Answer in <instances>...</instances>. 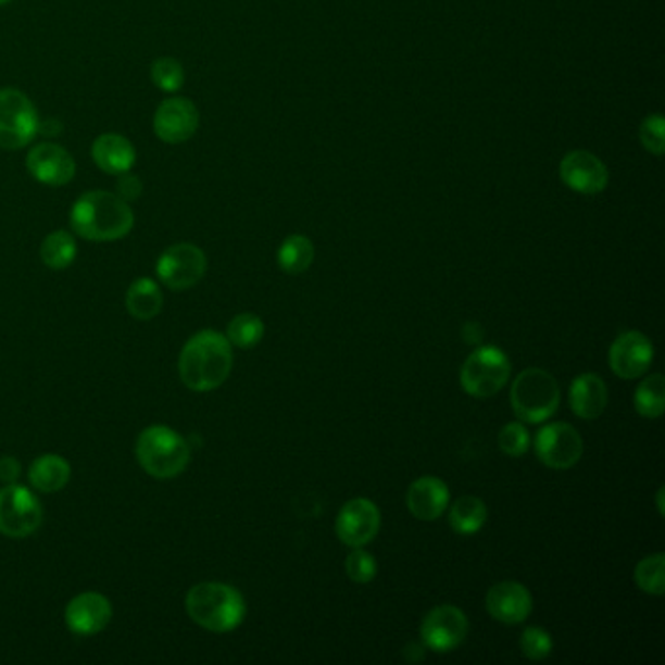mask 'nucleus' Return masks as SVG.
I'll list each match as a JSON object with an SVG mask.
<instances>
[{"label":"nucleus","mask_w":665,"mask_h":665,"mask_svg":"<svg viewBox=\"0 0 665 665\" xmlns=\"http://www.w3.org/2000/svg\"><path fill=\"white\" fill-rule=\"evenodd\" d=\"M233 369V348L227 336L215 330L193 334L181 348L178 371L186 387L196 392L219 389Z\"/></svg>","instance_id":"1"},{"label":"nucleus","mask_w":665,"mask_h":665,"mask_svg":"<svg viewBox=\"0 0 665 665\" xmlns=\"http://www.w3.org/2000/svg\"><path fill=\"white\" fill-rule=\"evenodd\" d=\"M135 225L129 203L112 191H86L71 210V227L78 237L112 242L127 237Z\"/></svg>","instance_id":"2"},{"label":"nucleus","mask_w":665,"mask_h":665,"mask_svg":"<svg viewBox=\"0 0 665 665\" xmlns=\"http://www.w3.org/2000/svg\"><path fill=\"white\" fill-rule=\"evenodd\" d=\"M186 613L201 628L225 635L242 625L247 603L240 591L221 581H203L186 595Z\"/></svg>","instance_id":"3"},{"label":"nucleus","mask_w":665,"mask_h":665,"mask_svg":"<svg viewBox=\"0 0 665 665\" xmlns=\"http://www.w3.org/2000/svg\"><path fill=\"white\" fill-rule=\"evenodd\" d=\"M137 461L145 473L159 480L181 475L190 465V443L168 426L143 429L135 446Z\"/></svg>","instance_id":"4"},{"label":"nucleus","mask_w":665,"mask_h":665,"mask_svg":"<svg viewBox=\"0 0 665 665\" xmlns=\"http://www.w3.org/2000/svg\"><path fill=\"white\" fill-rule=\"evenodd\" d=\"M561 404L559 382L549 371L529 367L512 385V409L525 424H542Z\"/></svg>","instance_id":"5"},{"label":"nucleus","mask_w":665,"mask_h":665,"mask_svg":"<svg viewBox=\"0 0 665 665\" xmlns=\"http://www.w3.org/2000/svg\"><path fill=\"white\" fill-rule=\"evenodd\" d=\"M512 363L500 348L482 346L461 367V387L475 399H490L504 389Z\"/></svg>","instance_id":"6"},{"label":"nucleus","mask_w":665,"mask_h":665,"mask_svg":"<svg viewBox=\"0 0 665 665\" xmlns=\"http://www.w3.org/2000/svg\"><path fill=\"white\" fill-rule=\"evenodd\" d=\"M39 129L36 105L16 88L0 90V149L18 151L28 147Z\"/></svg>","instance_id":"7"},{"label":"nucleus","mask_w":665,"mask_h":665,"mask_svg":"<svg viewBox=\"0 0 665 665\" xmlns=\"http://www.w3.org/2000/svg\"><path fill=\"white\" fill-rule=\"evenodd\" d=\"M43 510L26 486H4L0 490V532L10 539H24L39 529Z\"/></svg>","instance_id":"8"},{"label":"nucleus","mask_w":665,"mask_h":665,"mask_svg":"<svg viewBox=\"0 0 665 665\" xmlns=\"http://www.w3.org/2000/svg\"><path fill=\"white\" fill-rule=\"evenodd\" d=\"M208 272V258L201 248L180 242L166 248L156 262V276L174 291H186L200 284Z\"/></svg>","instance_id":"9"},{"label":"nucleus","mask_w":665,"mask_h":665,"mask_svg":"<svg viewBox=\"0 0 665 665\" xmlns=\"http://www.w3.org/2000/svg\"><path fill=\"white\" fill-rule=\"evenodd\" d=\"M535 451L541 459L542 465L556 470H566L578 465L584 455V441L581 436L572 428L570 424H551L537 434Z\"/></svg>","instance_id":"10"},{"label":"nucleus","mask_w":665,"mask_h":665,"mask_svg":"<svg viewBox=\"0 0 665 665\" xmlns=\"http://www.w3.org/2000/svg\"><path fill=\"white\" fill-rule=\"evenodd\" d=\"M419 635L424 647L438 654H446L463 644L468 635V618L455 605H439L424 617Z\"/></svg>","instance_id":"11"},{"label":"nucleus","mask_w":665,"mask_h":665,"mask_svg":"<svg viewBox=\"0 0 665 665\" xmlns=\"http://www.w3.org/2000/svg\"><path fill=\"white\" fill-rule=\"evenodd\" d=\"M154 135L168 145L186 143L200 127V112L188 98H166L152 120Z\"/></svg>","instance_id":"12"},{"label":"nucleus","mask_w":665,"mask_h":665,"mask_svg":"<svg viewBox=\"0 0 665 665\" xmlns=\"http://www.w3.org/2000/svg\"><path fill=\"white\" fill-rule=\"evenodd\" d=\"M379 529V507L365 498L350 500L340 510L336 519L338 539L352 549H362L367 542L373 541Z\"/></svg>","instance_id":"13"},{"label":"nucleus","mask_w":665,"mask_h":665,"mask_svg":"<svg viewBox=\"0 0 665 665\" xmlns=\"http://www.w3.org/2000/svg\"><path fill=\"white\" fill-rule=\"evenodd\" d=\"M654 362V346L637 330L620 334L608 350V365L620 379H638Z\"/></svg>","instance_id":"14"},{"label":"nucleus","mask_w":665,"mask_h":665,"mask_svg":"<svg viewBox=\"0 0 665 665\" xmlns=\"http://www.w3.org/2000/svg\"><path fill=\"white\" fill-rule=\"evenodd\" d=\"M114 617L110 599L98 591H85L71 599L65 608V623L68 630L78 637H95L102 632Z\"/></svg>","instance_id":"15"},{"label":"nucleus","mask_w":665,"mask_h":665,"mask_svg":"<svg viewBox=\"0 0 665 665\" xmlns=\"http://www.w3.org/2000/svg\"><path fill=\"white\" fill-rule=\"evenodd\" d=\"M561 178L570 190L595 196L607 188V166L588 151L568 152L561 162Z\"/></svg>","instance_id":"16"},{"label":"nucleus","mask_w":665,"mask_h":665,"mask_svg":"<svg viewBox=\"0 0 665 665\" xmlns=\"http://www.w3.org/2000/svg\"><path fill=\"white\" fill-rule=\"evenodd\" d=\"M28 172L48 186H65L75 178L76 162L73 154L61 145L39 143L28 152Z\"/></svg>","instance_id":"17"},{"label":"nucleus","mask_w":665,"mask_h":665,"mask_svg":"<svg viewBox=\"0 0 665 665\" xmlns=\"http://www.w3.org/2000/svg\"><path fill=\"white\" fill-rule=\"evenodd\" d=\"M486 608L504 625H519L531 615V593L519 581H500L488 591Z\"/></svg>","instance_id":"18"},{"label":"nucleus","mask_w":665,"mask_h":665,"mask_svg":"<svg viewBox=\"0 0 665 665\" xmlns=\"http://www.w3.org/2000/svg\"><path fill=\"white\" fill-rule=\"evenodd\" d=\"M406 505L419 522H434L446 514L449 488L438 476H422L410 485Z\"/></svg>","instance_id":"19"},{"label":"nucleus","mask_w":665,"mask_h":665,"mask_svg":"<svg viewBox=\"0 0 665 665\" xmlns=\"http://www.w3.org/2000/svg\"><path fill=\"white\" fill-rule=\"evenodd\" d=\"M137 152L124 135H100L92 143V161L100 171L110 176H122L134 168Z\"/></svg>","instance_id":"20"},{"label":"nucleus","mask_w":665,"mask_h":665,"mask_svg":"<svg viewBox=\"0 0 665 665\" xmlns=\"http://www.w3.org/2000/svg\"><path fill=\"white\" fill-rule=\"evenodd\" d=\"M607 385L595 373H584L570 387V409L581 419H598L607 409Z\"/></svg>","instance_id":"21"},{"label":"nucleus","mask_w":665,"mask_h":665,"mask_svg":"<svg viewBox=\"0 0 665 665\" xmlns=\"http://www.w3.org/2000/svg\"><path fill=\"white\" fill-rule=\"evenodd\" d=\"M29 485L38 492L53 494L63 490L71 480V465L59 455H41L32 463L28 470Z\"/></svg>","instance_id":"22"},{"label":"nucleus","mask_w":665,"mask_h":665,"mask_svg":"<svg viewBox=\"0 0 665 665\" xmlns=\"http://www.w3.org/2000/svg\"><path fill=\"white\" fill-rule=\"evenodd\" d=\"M127 313L137 321H152L162 311V291L149 277H141L131 284L125 296Z\"/></svg>","instance_id":"23"},{"label":"nucleus","mask_w":665,"mask_h":665,"mask_svg":"<svg viewBox=\"0 0 665 665\" xmlns=\"http://www.w3.org/2000/svg\"><path fill=\"white\" fill-rule=\"evenodd\" d=\"M488 519L486 504L476 495H461L449 512V525L459 535H475Z\"/></svg>","instance_id":"24"},{"label":"nucleus","mask_w":665,"mask_h":665,"mask_svg":"<svg viewBox=\"0 0 665 665\" xmlns=\"http://www.w3.org/2000/svg\"><path fill=\"white\" fill-rule=\"evenodd\" d=\"M314 260L313 242L303 235H293L286 238L284 244L279 247L277 252V264L291 276H299L306 272Z\"/></svg>","instance_id":"25"},{"label":"nucleus","mask_w":665,"mask_h":665,"mask_svg":"<svg viewBox=\"0 0 665 665\" xmlns=\"http://www.w3.org/2000/svg\"><path fill=\"white\" fill-rule=\"evenodd\" d=\"M41 262L51 269H65L75 262L76 240L67 230H55L41 242Z\"/></svg>","instance_id":"26"},{"label":"nucleus","mask_w":665,"mask_h":665,"mask_svg":"<svg viewBox=\"0 0 665 665\" xmlns=\"http://www.w3.org/2000/svg\"><path fill=\"white\" fill-rule=\"evenodd\" d=\"M665 379L662 373L650 375L635 392V409L642 418L656 419L664 414Z\"/></svg>","instance_id":"27"},{"label":"nucleus","mask_w":665,"mask_h":665,"mask_svg":"<svg viewBox=\"0 0 665 665\" xmlns=\"http://www.w3.org/2000/svg\"><path fill=\"white\" fill-rule=\"evenodd\" d=\"M264 323L262 318L252 313H242L235 316L227 328V340L230 346H237L240 350H250L264 338Z\"/></svg>","instance_id":"28"},{"label":"nucleus","mask_w":665,"mask_h":665,"mask_svg":"<svg viewBox=\"0 0 665 665\" xmlns=\"http://www.w3.org/2000/svg\"><path fill=\"white\" fill-rule=\"evenodd\" d=\"M665 554L656 552L638 562L635 580L638 588L650 595H662L665 591Z\"/></svg>","instance_id":"29"},{"label":"nucleus","mask_w":665,"mask_h":665,"mask_svg":"<svg viewBox=\"0 0 665 665\" xmlns=\"http://www.w3.org/2000/svg\"><path fill=\"white\" fill-rule=\"evenodd\" d=\"M151 76L152 83L159 86L162 92H171V95L178 92L186 80V73H184L180 61L172 58L156 59L152 63Z\"/></svg>","instance_id":"30"},{"label":"nucleus","mask_w":665,"mask_h":665,"mask_svg":"<svg viewBox=\"0 0 665 665\" xmlns=\"http://www.w3.org/2000/svg\"><path fill=\"white\" fill-rule=\"evenodd\" d=\"M519 644H522L523 656L529 657L532 662H541L544 657L551 656L552 638L544 628H525Z\"/></svg>","instance_id":"31"},{"label":"nucleus","mask_w":665,"mask_h":665,"mask_svg":"<svg viewBox=\"0 0 665 665\" xmlns=\"http://www.w3.org/2000/svg\"><path fill=\"white\" fill-rule=\"evenodd\" d=\"M346 572L350 580L355 584H369L377 576V561L373 559V554L363 551V547L353 549L352 554L346 561Z\"/></svg>","instance_id":"32"},{"label":"nucleus","mask_w":665,"mask_h":665,"mask_svg":"<svg viewBox=\"0 0 665 665\" xmlns=\"http://www.w3.org/2000/svg\"><path fill=\"white\" fill-rule=\"evenodd\" d=\"M498 446L504 451L505 455L522 456L529 449V434L519 422L505 424L500 436H498Z\"/></svg>","instance_id":"33"},{"label":"nucleus","mask_w":665,"mask_h":665,"mask_svg":"<svg viewBox=\"0 0 665 665\" xmlns=\"http://www.w3.org/2000/svg\"><path fill=\"white\" fill-rule=\"evenodd\" d=\"M664 135L665 122L660 114L648 115L647 120L640 125V141H642L647 151L656 154V156L664 154Z\"/></svg>","instance_id":"34"},{"label":"nucleus","mask_w":665,"mask_h":665,"mask_svg":"<svg viewBox=\"0 0 665 665\" xmlns=\"http://www.w3.org/2000/svg\"><path fill=\"white\" fill-rule=\"evenodd\" d=\"M117 190H120V198L122 200H137L139 193H141V184L127 172V174H122V180L117 184Z\"/></svg>","instance_id":"35"},{"label":"nucleus","mask_w":665,"mask_h":665,"mask_svg":"<svg viewBox=\"0 0 665 665\" xmlns=\"http://www.w3.org/2000/svg\"><path fill=\"white\" fill-rule=\"evenodd\" d=\"M20 475L18 461L14 456H2L0 459V482L14 485Z\"/></svg>","instance_id":"36"},{"label":"nucleus","mask_w":665,"mask_h":665,"mask_svg":"<svg viewBox=\"0 0 665 665\" xmlns=\"http://www.w3.org/2000/svg\"><path fill=\"white\" fill-rule=\"evenodd\" d=\"M662 498H664V488H660V490H657V510H660V514L664 515V504H662Z\"/></svg>","instance_id":"37"},{"label":"nucleus","mask_w":665,"mask_h":665,"mask_svg":"<svg viewBox=\"0 0 665 665\" xmlns=\"http://www.w3.org/2000/svg\"><path fill=\"white\" fill-rule=\"evenodd\" d=\"M10 0H0V7H2V4H9Z\"/></svg>","instance_id":"38"}]
</instances>
